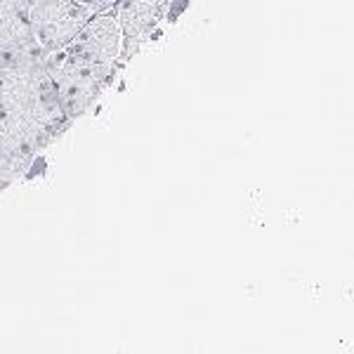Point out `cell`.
<instances>
[{
	"mask_svg": "<svg viewBox=\"0 0 354 354\" xmlns=\"http://www.w3.org/2000/svg\"><path fill=\"white\" fill-rule=\"evenodd\" d=\"M43 59L0 68V123L24 135L41 151L71 125L57 102Z\"/></svg>",
	"mask_w": 354,
	"mask_h": 354,
	"instance_id": "obj_1",
	"label": "cell"
},
{
	"mask_svg": "<svg viewBox=\"0 0 354 354\" xmlns=\"http://www.w3.org/2000/svg\"><path fill=\"white\" fill-rule=\"evenodd\" d=\"M85 8L90 10V12H102V10H109L116 5V0H81Z\"/></svg>",
	"mask_w": 354,
	"mask_h": 354,
	"instance_id": "obj_8",
	"label": "cell"
},
{
	"mask_svg": "<svg viewBox=\"0 0 354 354\" xmlns=\"http://www.w3.org/2000/svg\"><path fill=\"white\" fill-rule=\"evenodd\" d=\"M43 57L24 19V8H0V68Z\"/></svg>",
	"mask_w": 354,
	"mask_h": 354,
	"instance_id": "obj_6",
	"label": "cell"
},
{
	"mask_svg": "<svg viewBox=\"0 0 354 354\" xmlns=\"http://www.w3.org/2000/svg\"><path fill=\"white\" fill-rule=\"evenodd\" d=\"M95 12L81 0H26L24 19L43 55L62 50L76 38Z\"/></svg>",
	"mask_w": 354,
	"mask_h": 354,
	"instance_id": "obj_3",
	"label": "cell"
},
{
	"mask_svg": "<svg viewBox=\"0 0 354 354\" xmlns=\"http://www.w3.org/2000/svg\"><path fill=\"white\" fill-rule=\"evenodd\" d=\"M41 153L31 140L0 123V194L12 187Z\"/></svg>",
	"mask_w": 354,
	"mask_h": 354,
	"instance_id": "obj_7",
	"label": "cell"
},
{
	"mask_svg": "<svg viewBox=\"0 0 354 354\" xmlns=\"http://www.w3.org/2000/svg\"><path fill=\"white\" fill-rule=\"evenodd\" d=\"M26 0H0V8H24Z\"/></svg>",
	"mask_w": 354,
	"mask_h": 354,
	"instance_id": "obj_9",
	"label": "cell"
},
{
	"mask_svg": "<svg viewBox=\"0 0 354 354\" xmlns=\"http://www.w3.org/2000/svg\"><path fill=\"white\" fill-rule=\"evenodd\" d=\"M121 26H118L116 12L113 8L95 12L85 21V26L76 33L71 43L64 45L73 55L81 59L90 62V64L104 68V71L116 73L121 68Z\"/></svg>",
	"mask_w": 354,
	"mask_h": 354,
	"instance_id": "obj_4",
	"label": "cell"
},
{
	"mask_svg": "<svg viewBox=\"0 0 354 354\" xmlns=\"http://www.w3.org/2000/svg\"><path fill=\"white\" fill-rule=\"evenodd\" d=\"M43 64L57 102H59L68 123H73L85 111L93 109V104L100 100L102 93L109 88L113 76H116V73L104 71V68L81 59L66 48L45 55Z\"/></svg>",
	"mask_w": 354,
	"mask_h": 354,
	"instance_id": "obj_2",
	"label": "cell"
},
{
	"mask_svg": "<svg viewBox=\"0 0 354 354\" xmlns=\"http://www.w3.org/2000/svg\"><path fill=\"white\" fill-rule=\"evenodd\" d=\"M173 0H116L113 12H116L118 26H121V64L130 62L140 53L142 45L151 38L156 26L168 15Z\"/></svg>",
	"mask_w": 354,
	"mask_h": 354,
	"instance_id": "obj_5",
	"label": "cell"
}]
</instances>
